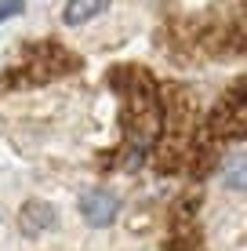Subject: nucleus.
I'll use <instances>...</instances> for the list:
<instances>
[{
	"mask_svg": "<svg viewBox=\"0 0 247 251\" xmlns=\"http://www.w3.org/2000/svg\"><path fill=\"white\" fill-rule=\"evenodd\" d=\"M80 215H84L88 226L102 229V226H109V222L120 215V197L106 193V189H91V193L80 197Z\"/></svg>",
	"mask_w": 247,
	"mask_h": 251,
	"instance_id": "obj_1",
	"label": "nucleus"
},
{
	"mask_svg": "<svg viewBox=\"0 0 247 251\" xmlns=\"http://www.w3.org/2000/svg\"><path fill=\"white\" fill-rule=\"evenodd\" d=\"M19 222H22V233H25V237H37V233H44V229H51V226L58 222V211H55L47 201H25Z\"/></svg>",
	"mask_w": 247,
	"mask_h": 251,
	"instance_id": "obj_2",
	"label": "nucleus"
},
{
	"mask_svg": "<svg viewBox=\"0 0 247 251\" xmlns=\"http://www.w3.org/2000/svg\"><path fill=\"white\" fill-rule=\"evenodd\" d=\"M106 7H109V0H66L62 22L66 25H84V22L95 19V15H102Z\"/></svg>",
	"mask_w": 247,
	"mask_h": 251,
	"instance_id": "obj_3",
	"label": "nucleus"
},
{
	"mask_svg": "<svg viewBox=\"0 0 247 251\" xmlns=\"http://www.w3.org/2000/svg\"><path fill=\"white\" fill-rule=\"evenodd\" d=\"M25 11V0H0V22L15 19V15Z\"/></svg>",
	"mask_w": 247,
	"mask_h": 251,
	"instance_id": "obj_4",
	"label": "nucleus"
}]
</instances>
